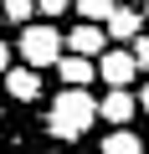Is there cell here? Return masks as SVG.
I'll return each instance as SVG.
<instances>
[{"mask_svg": "<svg viewBox=\"0 0 149 154\" xmlns=\"http://www.w3.org/2000/svg\"><path fill=\"white\" fill-rule=\"evenodd\" d=\"M98 123V98H88L82 88H62L57 93V103L46 108V128L57 134V139H82L88 128Z\"/></svg>", "mask_w": 149, "mask_h": 154, "instance_id": "1", "label": "cell"}, {"mask_svg": "<svg viewBox=\"0 0 149 154\" xmlns=\"http://www.w3.org/2000/svg\"><path fill=\"white\" fill-rule=\"evenodd\" d=\"M62 51H67V36H62L57 26L31 21V26L21 31V62H31V67H57Z\"/></svg>", "mask_w": 149, "mask_h": 154, "instance_id": "2", "label": "cell"}, {"mask_svg": "<svg viewBox=\"0 0 149 154\" xmlns=\"http://www.w3.org/2000/svg\"><path fill=\"white\" fill-rule=\"evenodd\" d=\"M0 82H5V93L16 98V103H36L41 98V67H5V72H0Z\"/></svg>", "mask_w": 149, "mask_h": 154, "instance_id": "3", "label": "cell"}, {"mask_svg": "<svg viewBox=\"0 0 149 154\" xmlns=\"http://www.w3.org/2000/svg\"><path fill=\"white\" fill-rule=\"evenodd\" d=\"M98 77H103L108 88H129L134 77H139L134 51H103V57H98Z\"/></svg>", "mask_w": 149, "mask_h": 154, "instance_id": "4", "label": "cell"}, {"mask_svg": "<svg viewBox=\"0 0 149 154\" xmlns=\"http://www.w3.org/2000/svg\"><path fill=\"white\" fill-rule=\"evenodd\" d=\"M67 51H82V57H103V51H108V31H103V21H98V26H93V21L72 26V31H67Z\"/></svg>", "mask_w": 149, "mask_h": 154, "instance_id": "5", "label": "cell"}, {"mask_svg": "<svg viewBox=\"0 0 149 154\" xmlns=\"http://www.w3.org/2000/svg\"><path fill=\"white\" fill-rule=\"evenodd\" d=\"M57 77H62V82H72V88H88L93 77H98V57L67 51V57H57Z\"/></svg>", "mask_w": 149, "mask_h": 154, "instance_id": "6", "label": "cell"}, {"mask_svg": "<svg viewBox=\"0 0 149 154\" xmlns=\"http://www.w3.org/2000/svg\"><path fill=\"white\" fill-rule=\"evenodd\" d=\"M134 113H139V98L129 88H108V98L98 103V118H108V123H129Z\"/></svg>", "mask_w": 149, "mask_h": 154, "instance_id": "7", "label": "cell"}, {"mask_svg": "<svg viewBox=\"0 0 149 154\" xmlns=\"http://www.w3.org/2000/svg\"><path fill=\"white\" fill-rule=\"evenodd\" d=\"M139 26H144V21H139V11H129L123 0L113 5V16L103 21V31H108V41H134V36H139Z\"/></svg>", "mask_w": 149, "mask_h": 154, "instance_id": "8", "label": "cell"}, {"mask_svg": "<svg viewBox=\"0 0 149 154\" xmlns=\"http://www.w3.org/2000/svg\"><path fill=\"white\" fill-rule=\"evenodd\" d=\"M98 149H103V154H144V139H139V134H129L123 123H113V134H108Z\"/></svg>", "mask_w": 149, "mask_h": 154, "instance_id": "9", "label": "cell"}, {"mask_svg": "<svg viewBox=\"0 0 149 154\" xmlns=\"http://www.w3.org/2000/svg\"><path fill=\"white\" fill-rule=\"evenodd\" d=\"M113 5H118V0H77V16L82 21H108Z\"/></svg>", "mask_w": 149, "mask_h": 154, "instance_id": "10", "label": "cell"}, {"mask_svg": "<svg viewBox=\"0 0 149 154\" xmlns=\"http://www.w3.org/2000/svg\"><path fill=\"white\" fill-rule=\"evenodd\" d=\"M5 21H36V0H5Z\"/></svg>", "mask_w": 149, "mask_h": 154, "instance_id": "11", "label": "cell"}, {"mask_svg": "<svg viewBox=\"0 0 149 154\" xmlns=\"http://www.w3.org/2000/svg\"><path fill=\"white\" fill-rule=\"evenodd\" d=\"M134 62L139 72H149V36H134Z\"/></svg>", "mask_w": 149, "mask_h": 154, "instance_id": "12", "label": "cell"}, {"mask_svg": "<svg viewBox=\"0 0 149 154\" xmlns=\"http://www.w3.org/2000/svg\"><path fill=\"white\" fill-rule=\"evenodd\" d=\"M67 0H36V16H62Z\"/></svg>", "mask_w": 149, "mask_h": 154, "instance_id": "13", "label": "cell"}, {"mask_svg": "<svg viewBox=\"0 0 149 154\" xmlns=\"http://www.w3.org/2000/svg\"><path fill=\"white\" fill-rule=\"evenodd\" d=\"M11 67V46H5V36H0V72Z\"/></svg>", "mask_w": 149, "mask_h": 154, "instance_id": "14", "label": "cell"}, {"mask_svg": "<svg viewBox=\"0 0 149 154\" xmlns=\"http://www.w3.org/2000/svg\"><path fill=\"white\" fill-rule=\"evenodd\" d=\"M139 108H144V113H149V82H144V88H139Z\"/></svg>", "mask_w": 149, "mask_h": 154, "instance_id": "15", "label": "cell"}, {"mask_svg": "<svg viewBox=\"0 0 149 154\" xmlns=\"http://www.w3.org/2000/svg\"><path fill=\"white\" fill-rule=\"evenodd\" d=\"M144 21H149V0H144Z\"/></svg>", "mask_w": 149, "mask_h": 154, "instance_id": "16", "label": "cell"}]
</instances>
